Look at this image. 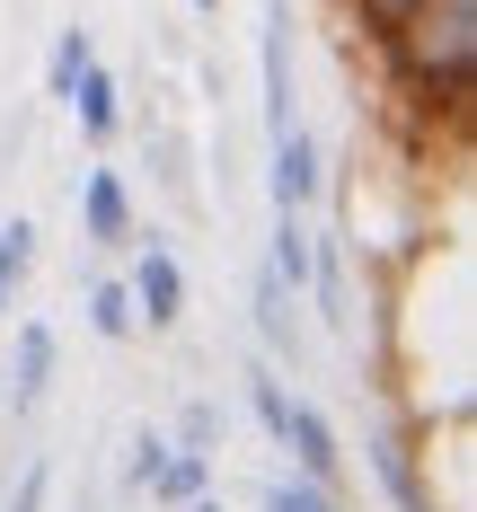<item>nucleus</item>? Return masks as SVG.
Returning <instances> with one entry per match:
<instances>
[{"mask_svg":"<svg viewBox=\"0 0 477 512\" xmlns=\"http://www.w3.org/2000/svg\"><path fill=\"white\" fill-rule=\"evenodd\" d=\"M36 239H45V230H36L27 212H9V221H0V292H9V301H18V292H27V274H36Z\"/></svg>","mask_w":477,"mask_h":512,"instance_id":"6ab92c4d","label":"nucleus"},{"mask_svg":"<svg viewBox=\"0 0 477 512\" xmlns=\"http://www.w3.org/2000/svg\"><path fill=\"white\" fill-rule=\"evenodd\" d=\"M265 274L301 301L310 292V212H274V230H265V256H257Z\"/></svg>","mask_w":477,"mask_h":512,"instance_id":"ddd939ff","label":"nucleus"},{"mask_svg":"<svg viewBox=\"0 0 477 512\" xmlns=\"http://www.w3.org/2000/svg\"><path fill=\"white\" fill-rule=\"evenodd\" d=\"M416 9H424V0H345V18L363 27V45H371V36H389L398 18H416Z\"/></svg>","mask_w":477,"mask_h":512,"instance_id":"412c9836","label":"nucleus"},{"mask_svg":"<svg viewBox=\"0 0 477 512\" xmlns=\"http://www.w3.org/2000/svg\"><path fill=\"white\" fill-rule=\"evenodd\" d=\"M371 62H380V89L407 106L424 133H433V124H469V98H477V0H424L416 18H398L389 36H371Z\"/></svg>","mask_w":477,"mask_h":512,"instance_id":"f257e3e1","label":"nucleus"},{"mask_svg":"<svg viewBox=\"0 0 477 512\" xmlns=\"http://www.w3.org/2000/svg\"><path fill=\"white\" fill-rule=\"evenodd\" d=\"M168 451H177V442H168V424H133V442H124V468H115V477H124V495H151V477L168 468Z\"/></svg>","mask_w":477,"mask_h":512,"instance_id":"a211bd4d","label":"nucleus"},{"mask_svg":"<svg viewBox=\"0 0 477 512\" xmlns=\"http://www.w3.org/2000/svg\"><path fill=\"white\" fill-rule=\"evenodd\" d=\"M301 301L318 309L327 336H354V230H310V292Z\"/></svg>","mask_w":477,"mask_h":512,"instance_id":"9d476101","label":"nucleus"},{"mask_svg":"<svg viewBox=\"0 0 477 512\" xmlns=\"http://www.w3.org/2000/svg\"><path fill=\"white\" fill-rule=\"evenodd\" d=\"M168 442H177V451L221 460V442H230V407H221V398H186V407H177V424H168Z\"/></svg>","mask_w":477,"mask_h":512,"instance_id":"dca6fc26","label":"nucleus"},{"mask_svg":"<svg viewBox=\"0 0 477 512\" xmlns=\"http://www.w3.org/2000/svg\"><path fill=\"white\" fill-rule=\"evenodd\" d=\"M0 512H53V460H45V451L18 460V477L0 486Z\"/></svg>","mask_w":477,"mask_h":512,"instance_id":"aec40b11","label":"nucleus"},{"mask_svg":"<svg viewBox=\"0 0 477 512\" xmlns=\"http://www.w3.org/2000/svg\"><path fill=\"white\" fill-rule=\"evenodd\" d=\"M195 495H212V460L204 451H168V468L151 477V512H186Z\"/></svg>","mask_w":477,"mask_h":512,"instance_id":"4468645a","label":"nucleus"},{"mask_svg":"<svg viewBox=\"0 0 477 512\" xmlns=\"http://www.w3.org/2000/svg\"><path fill=\"white\" fill-rule=\"evenodd\" d=\"M265 204H274V212L327 204V142L310 133V115H301L292 133H274V142H265Z\"/></svg>","mask_w":477,"mask_h":512,"instance_id":"6e6552de","label":"nucleus"},{"mask_svg":"<svg viewBox=\"0 0 477 512\" xmlns=\"http://www.w3.org/2000/svg\"><path fill=\"white\" fill-rule=\"evenodd\" d=\"M274 451L292 460V477H310V486H336V495H345V477H354V451H345L336 415L318 407V398H301V389H292V415H283Z\"/></svg>","mask_w":477,"mask_h":512,"instance_id":"423d86ee","label":"nucleus"},{"mask_svg":"<svg viewBox=\"0 0 477 512\" xmlns=\"http://www.w3.org/2000/svg\"><path fill=\"white\" fill-rule=\"evenodd\" d=\"M248 336H257V354L274 362V371L301 380V362H310V318H301V301H292L265 265L248 274Z\"/></svg>","mask_w":477,"mask_h":512,"instance_id":"1a4fd4ad","label":"nucleus"},{"mask_svg":"<svg viewBox=\"0 0 477 512\" xmlns=\"http://www.w3.org/2000/svg\"><path fill=\"white\" fill-rule=\"evenodd\" d=\"M62 380V336L53 318H18L9 327V362H0V424H36Z\"/></svg>","mask_w":477,"mask_h":512,"instance_id":"7ed1b4c3","label":"nucleus"},{"mask_svg":"<svg viewBox=\"0 0 477 512\" xmlns=\"http://www.w3.org/2000/svg\"><path fill=\"white\" fill-rule=\"evenodd\" d=\"M71 212H80V248H98V256H124L133 239H142L133 177H124V168H106V159H89V168H80V186H71Z\"/></svg>","mask_w":477,"mask_h":512,"instance_id":"20e7f679","label":"nucleus"},{"mask_svg":"<svg viewBox=\"0 0 477 512\" xmlns=\"http://www.w3.org/2000/svg\"><path fill=\"white\" fill-rule=\"evenodd\" d=\"M257 124H265V142L301 124V71H292V0H265V27H257Z\"/></svg>","mask_w":477,"mask_h":512,"instance_id":"39448f33","label":"nucleus"},{"mask_svg":"<svg viewBox=\"0 0 477 512\" xmlns=\"http://www.w3.org/2000/svg\"><path fill=\"white\" fill-rule=\"evenodd\" d=\"M133 265H124V292H133V318H142V336H168L177 318H186V265H177V248L168 239H133Z\"/></svg>","mask_w":477,"mask_h":512,"instance_id":"0eeeda50","label":"nucleus"},{"mask_svg":"<svg viewBox=\"0 0 477 512\" xmlns=\"http://www.w3.org/2000/svg\"><path fill=\"white\" fill-rule=\"evenodd\" d=\"M62 115L80 124V142H89V151H115V133H124V80L106 71V53L89 62V71H80V80H71Z\"/></svg>","mask_w":477,"mask_h":512,"instance_id":"9b49d317","label":"nucleus"},{"mask_svg":"<svg viewBox=\"0 0 477 512\" xmlns=\"http://www.w3.org/2000/svg\"><path fill=\"white\" fill-rule=\"evenodd\" d=\"M186 9H195V18H221V0H186Z\"/></svg>","mask_w":477,"mask_h":512,"instance_id":"5701e85b","label":"nucleus"},{"mask_svg":"<svg viewBox=\"0 0 477 512\" xmlns=\"http://www.w3.org/2000/svg\"><path fill=\"white\" fill-rule=\"evenodd\" d=\"M9 309H18V301H9V292H0V327H9Z\"/></svg>","mask_w":477,"mask_h":512,"instance_id":"b1692460","label":"nucleus"},{"mask_svg":"<svg viewBox=\"0 0 477 512\" xmlns=\"http://www.w3.org/2000/svg\"><path fill=\"white\" fill-rule=\"evenodd\" d=\"M363 468H371V486H380V504H389V512H442V495H433V451H424L416 424H398V415H371Z\"/></svg>","mask_w":477,"mask_h":512,"instance_id":"f03ea898","label":"nucleus"},{"mask_svg":"<svg viewBox=\"0 0 477 512\" xmlns=\"http://www.w3.org/2000/svg\"><path fill=\"white\" fill-rule=\"evenodd\" d=\"M257 512H354V504H345L336 486H310V477L283 468V477H265V486H257Z\"/></svg>","mask_w":477,"mask_h":512,"instance_id":"f3484780","label":"nucleus"},{"mask_svg":"<svg viewBox=\"0 0 477 512\" xmlns=\"http://www.w3.org/2000/svg\"><path fill=\"white\" fill-rule=\"evenodd\" d=\"M89 62H98V36H89L80 18H71V27H53V53H45V98L62 106V98H71V80H80Z\"/></svg>","mask_w":477,"mask_h":512,"instance_id":"2eb2a0df","label":"nucleus"},{"mask_svg":"<svg viewBox=\"0 0 477 512\" xmlns=\"http://www.w3.org/2000/svg\"><path fill=\"white\" fill-rule=\"evenodd\" d=\"M80 318H89V336H98V345H133V336H142L124 274H89V283H80Z\"/></svg>","mask_w":477,"mask_h":512,"instance_id":"f8f14e48","label":"nucleus"},{"mask_svg":"<svg viewBox=\"0 0 477 512\" xmlns=\"http://www.w3.org/2000/svg\"><path fill=\"white\" fill-rule=\"evenodd\" d=\"M186 512H230V504H221V495H195V504H186Z\"/></svg>","mask_w":477,"mask_h":512,"instance_id":"4be33fe9","label":"nucleus"}]
</instances>
